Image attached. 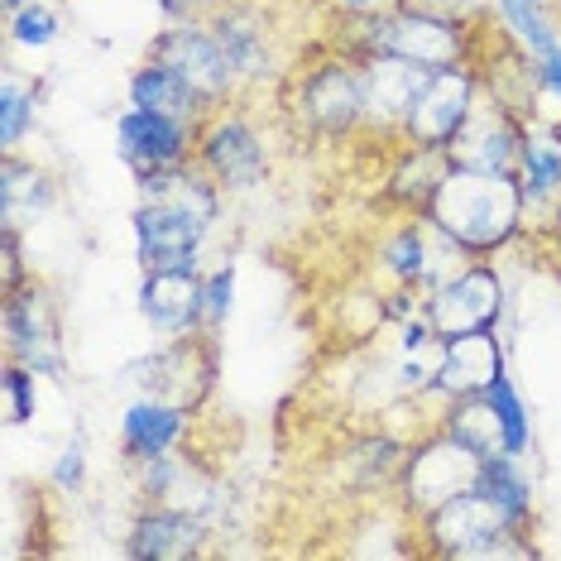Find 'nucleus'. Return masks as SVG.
Here are the masks:
<instances>
[{
	"instance_id": "nucleus-24",
	"label": "nucleus",
	"mask_w": 561,
	"mask_h": 561,
	"mask_svg": "<svg viewBox=\"0 0 561 561\" xmlns=\"http://www.w3.org/2000/svg\"><path fill=\"white\" fill-rule=\"evenodd\" d=\"M58 202V183L44 163L20 159V149H10L0 159V226H30L48 216V207Z\"/></svg>"
},
{
	"instance_id": "nucleus-25",
	"label": "nucleus",
	"mask_w": 561,
	"mask_h": 561,
	"mask_svg": "<svg viewBox=\"0 0 561 561\" xmlns=\"http://www.w3.org/2000/svg\"><path fill=\"white\" fill-rule=\"evenodd\" d=\"M446 169H451V154H446V149L403 145V154H399V163H393V173L385 183V197L403 211H423L432 202V193H437V183L446 178Z\"/></svg>"
},
{
	"instance_id": "nucleus-10",
	"label": "nucleus",
	"mask_w": 561,
	"mask_h": 561,
	"mask_svg": "<svg viewBox=\"0 0 561 561\" xmlns=\"http://www.w3.org/2000/svg\"><path fill=\"white\" fill-rule=\"evenodd\" d=\"M149 58H159V62H169V68L183 72L211 111L216 106H231V101L245 96V82H240L231 54H226L221 39H216L211 20L163 24L154 39H149Z\"/></svg>"
},
{
	"instance_id": "nucleus-7",
	"label": "nucleus",
	"mask_w": 561,
	"mask_h": 561,
	"mask_svg": "<svg viewBox=\"0 0 561 561\" xmlns=\"http://www.w3.org/2000/svg\"><path fill=\"white\" fill-rule=\"evenodd\" d=\"M5 360L34 369L39 379L68 385V346H62V302L58 293L30 278L15 293H5Z\"/></svg>"
},
{
	"instance_id": "nucleus-36",
	"label": "nucleus",
	"mask_w": 561,
	"mask_h": 561,
	"mask_svg": "<svg viewBox=\"0 0 561 561\" xmlns=\"http://www.w3.org/2000/svg\"><path fill=\"white\" fill-rule=\"evenodd\" d=\"M533 62V58H528ZM533 72H538V87H542V96L547 101H557V121H561V48L557 54H547L533 62Z\"/></svg>"
},
{
	"instance_id": "nucleus-22",
	"label": "nucleus",
	"mask_w": 561,
	"mask_h": 561,
	"mask_svg": "<svg viewBox=\"0 0 561 561\" xmlns=\"http://www.w3.org/2000/svg\"><path fill=\"white\" fill-rule=\"evenodd\" d=\"M139 494L149 504H173V508H193V514H211L216 508V480L211 470L187 456L183 446L169 456H154V461L139 466Z\"/></svg>"
},
{
	"instance_id": "nucleus-2",
	"label": "nucleus",
	"mask_w": 561,
	"mask_h": 561,
	"mask_svg": "<svg viewBox=\"0 0 561 561\" xmlns=\"http://www.w3.org/2000/svg\"><path fill=\"white\" fill-rule=\"evenodd\" d=\"M423 216L456 250H466L470 260L504 254L514 240L528 236V202H523L518 173H490V169L451 163L432 202L423 207Z\"/></svg>"
},
{
	"instance_id": "nucleus-34",
	"label": "nucleus",
	"mask_w": 561,
	"mask_h": 561,
	"mask_svg": "<svg viewBox=\"0 0 561 561\" xmlns=\"http://www.w3.org/2000/svg\"><path fill=\"white\" fill-rule=\"evenodd\" d=\"M34 274H24V264H20V226H0V288L15 293Z\"/></svg>"
},
{
	"instance_id": "nucleus-39",
	"label": "nucleus",
	"mask_w": 561,
	"mask_h": 561,
	"mask_svg": "<svg viewBox=\"0 0 561 561\" xmlns=\"http://www.w3.org/2000/svg\"><path fill=\"white\" fill-rule=\"evenodd\" d=\"M557 254H561V226H557Z\"/></svg>"
},
{
	"instance_id": "nucleus-33",
	"label": "nucleus",
	"mask_w": 561,
	"mask_h": 561,
	"mask_svg": "<svg viewBox=\"0 0 561 561\" xmlns=\"http://www.w3.org/2000/svg\"><path fill=\"white\" fill-rule=\"evenodd\" d=\"M48 484H54L58 494H78L87 484V437L78 432L68 446L58 451V461L48 466Z\"/></svg>"
},
{
	"instance_id": "nucleus-1",
	"label": "nucleus",
	"mask_w": 561,
	"mask_h": 561,
	"mask_svg": "<svg viewBox=\"0 0 561 561\" xmlns=\"http://www.w3.org/2000/svg\"><path fill=\"white\" fill-rule=\"evenodd\" d=\"M139 202L130 211L135 231V260L139 270H187L202 264V250L221 221V187L207 178V169L193 163H173L135 178Z\"/></svg>"
},
{
	"instance_id": "nucleus-6",
	"label": "nucleus",
	"mask_w": 561,
	"mask_h": 561,
	"mask_svg": "<svg viewBox=\"0 0 561 561\" xmlns=\"http://www.w3.org/2000/svg\"><path fill=\"white\" fill-rule=\"evenodd\" d=\"M197 163L221 193H254L274 173V149L250 111L231 101L197 125Z\"/></svg>"
},
{
	"instance_id": "nucleus-4",
	"label": "nucleus",
	"mask_w": 561,
	"mask_h": 561,
	"mask_svg": "<svg viewBox=\"0 0 561 561\" xmlns=\"http://www.w3.org/2000/svg\"><path fill=\"white\" fill-rule=\"evenodd\" d=\"M293 121L312 139H351L365 125V82L360 58L351 48L327 54L293 72Z\"/></svg>"
},
{
	"instance_id": "nucleus-17",
	"label": "nucleus",
	"mask_w": 561,
	"mask_h": 561,
	"mask_svg": "<svg viewBox=\"0 0 561 561\" xmlns=\"http://www.w3.org/2000/svg\"><path fill=\"white\" fill-rule=\"evenodd\" d=\"M355 58H360V82H365V125L399 135L417 92L432 78V68L408 62L399 54H355Z\"/></svg>"
},
{
	"instance_id": "nucleus-27",
	"label": "nucleus",
	"mask_w": 561,
	"mask_h": 561,
	"mask_svg": "<svg viewBox=\"0 0 561 561\" xmlns=\"http://www.w3.org/2000/svg\"><path fill=\"white\" fill-rule=\"evenodd\" d=\"M437 427H446L456 442H466L476 456H494L504 451V427H500V413H494L490 393H466V399H451L446 413L437 417Z\"/></svg>"
},
{
	"instance_id": "nucleus-21",
	"label": "nucleus",
	"mask_w": 561,
	"mask_h": 561,
	"mask_svg": "<svg viewBox=\"0 0 561 561\" xmlns=\"http://www.w3.org/2000/svg\"><path fill=\"white\" fill-rule=\"evenodd\" d=\"M504 369V341L500 331H470V336H451L442 351V369H437V389L432 399L451 403V399H466V393H480L490 389Z\"/></svg>"
},
{
	"instance_id": "nucleus-3",
	"label": "nucleus",
	"mask_w": 561,
	"mask_h": 561,
	"mask_svg": "<svg viewBox=\"0 0 561 561\" xmlns=\"http://www.w3.org/2000/svg\"><path fill=\"white\" fill-rule=\"evenodd\" d=\"M480 44V30L466 15L423 5V0H393L375 15H355L346 30L351 54H399L423 68H456L470 62Z\"/></svg>"
},
{
	"instance_id": "nucleus-13",
	"label": "nucleus",
	"mask_w": 561,
	"mask_h": 561,
	"mask_svg": "<svg viewBox=\"0 0 561 561\" xmlns=\"http://www.w3.org/2000/svg\"><path fill=\"white\" fill-rule=\"evenodd\" d=\"M523 135H528V116H518V111L494 92H480L476 111H470V121L461 125V135L446 145V154H451V163H461V169L514 173Z\"/></svg>"
},
{
	"instance_id": "nucleus-16",
	"label": "nucleus",
	"mask_w": 561,
	"mask_h": 561,
	"mask_svg": "<svg viewBox=\"0 0 561 561\" xmlns=\"http://www.w3.org/2000/svg\"><path fill=\"white\" fill-rule=\"evenodd\" d=\"M514 173H518L523 202H528V231L542 226V231L557 236V226H561V121H528Z\"/></svg>"
},
{
	"instance_id": "nucleus-37",
	"label": "nucleus",
	"mask_w": 561,
	"mask_h": 561,
	"mask_svg": "<svg viewBox=\"0 0 561 561\" xmlns=\"http://www.w3.org/2000/svg\"><path fill=\"white\" fill-rule=\"evenodd\" d=\"M336 15H346V20H355V15H375V10H385V5H393V0H327Z\"/></svg>"
},
{
	"instance_id": "nucleus-35",
	"label": "nucleus",
	"mask_w": 561,
	"mask_h": 561,
	"mask_svg": "<svg viewBox=\"0 0 561 561\" xmlns=\"http://www.w3.org/2000/svg\"><path fill=\"white\" fill-rule=\"evenodd\" d=\"M154 5H159L163 20L178 24V20H211L226 0H154Z\"/></svg>"
},
{
	"instance_id": "nucleus-19",
	"label": "nucleus",
	"mask_w": 561,
	"mask_h": 561,
	"mask_svg": "<svg viewBox=\"0 0 561 561\" xmlns=\"http://www.w3.org/2000/svg\"><path fill=\"white\" fill-rule=\"evenodd\" d=\"M202 278H207L202 264H187V270H149L145 284H139V317L149 322V331H159L163 341L207 331V317H202Z\"/></svg>"
},
{
	"instance_id": "nucleus-26",
	"label": "nucleus",
	"mask_w": 561,
	"mask_h": 561,
	"mask_svg": "<svg viewBox=\"0 0 561 561\" xmlns=\"http://www.w3.org/2000/svg\"><path fill=\"white\" fill-rule=\"evenodd\" d=\"M480 490L500 504V514L514 523V528L528 533L533 528V514H538V500H533V480L523 470V456H508V451H494L480 461Z\"/></svg>"
},
{
	"instance_id": "nucleus-30",
	"label": "nucleus",
	"mask_w": 561,
	"mask_h": 561,
	"mask_svg": "<svg viewBox=\"0 0 561 561\" xmlns=\"http://www.w3.org/2000/svg\"><path fill=\"white\" fill-rule=\"evenodd\" d=\"M5 24H10V44L30 48V54L54 48L62 39V15H58V5H48V0H30V5H20L15 15H5Z\"/></svg>"
},
{
	"instance_id": "nucleus-20",
	"label": "nucleus",
	"mask_w": 561,
	"mask_h": 561,
	"mask_svg": "<svg viewBox=\"0 0 561 561\" xmlns=\"http://www.w3.org/2000/svg\"><path fill=\"white\" fill-rule=\"evenodd\" d=\"M187 423H193V408L154 399V393H135L130 408L121 413V456L130 466H145L154 456H169L183 446Z\"/></svg>"
},
{
	"instance_id": "nucleus-32",
	"label": "nucleus",
	"mask_w": 561,
	"mask_h": 561,
	"mask_svg": "<svg viewBox=\"0 0 561 561\" xmlns=\"http://www.w3.org/2000/svg\"><path fill=\"white\" fill-rule=\"evenodd\" d=\"M231 308H236V264L226 260V264H216V270H207V278H202V317H207L211 336H221Z\"/></svg>"
},
{
	"instance_id": "nucleus-31",
	"label": "nucleus",
	"mask_w": 561,
	"mask_h": 561,
	"mask_svg": "<svg viewBox=\"0 0 561 561\" xmlns=\"http://www.w3.org/2000/svg\"><path fill=\"white\" fill-rule=\"evenodd\" d=\"M0 393H5V417H10V427L34 423V413H39V375H34V369L5 360V375H0Z\"/></svg>"
},
{
	"instance_id": "nucleus-23",
	"label": "nucleus",
	"mask_w": 561,
	"mask_h": 561,
	"mask_svg": "<svg viewBox=\"0 0 561 561\" xmlns=\"http://www.w3.org/2000/svg\"><path fill=\"white\" fill-rule=\"evenodd\" d=\"M125 101H130V106H145V111H159V116L193 121V125H202L211 116V106L202 101L197 87L187 82L178 68H169V62H159L149 54L130 72V82H125Z\"/></svg>"
},
{
	"instance_id": "nucleus-15",
	"label": "nucleus",
	"mask_w": 561,
	"mask_h": 561,
	"mask_svg": "<svg viewBox=\"0 0 561 561\" xmlns=\"http://www.w3.org/2000/svg\"><path fill=\"white\" fill-rule=\"evenodd\" d=\"M211 30H216V39H221L226 54H231L240 82H245V92L284 78L278 30H274V20L254 5V0H226V5L211 15Z\"/></svg>"
},
{
	"instance_id": "nucleus-11",
	"label": "nucleus",
	"mask_w": 561,
	"mask_h": 561,
	"mask_svg": "<svg viewBox=\"0 0 561 561\" xmlns=\"http://www.w3.org/2000/svg\"><path fill=\"white\" fill-rule=\"evenodd\" d=\"M504 308H508V288H504V274L494 264H461L451 278H442L437 288L427 293L423 312L427 322L437 327L442 341L451 336H470V331H500L504 322Z\"/></svg>"
},
{
	"instance_id": "nucleus-29",
	"label": "nucleus",
	"mask_w": 561,
	"mask_h": 561,
	"mask_svg": "<svg viewBox=\"0 0 561 561\" xmlns=\"http://www.w3.org/2000/svg\"><path fill=\"white\" fill-rule=\"evenodd\" d=\"M484 393H490L494 413H500L504 451H508V456H528V451H533V417H528V403H523V393L514 389V379L500 375Z\"/></svg>"
},
{
	"instance_id": "nucleus-28",
	"label": "nucleus",
	"mask_w": 561,
	"mask_h": 561,
	"mask_svg": "<svg viewBox=\"0 0 561 561\" xmlns=\"http://www.w3.org/2000/svg\"><path fill=\"white\" fill-rule=\"evenodd\" d=\"M34 116H39V82L5 68L0 72V149L5 154L24 145V135L34 130Z\"/></svg>"
},
{
	"instance_id": "nucleus-38",
	"label": "nucleus",
	"mask_w": 561,
	"mask_h": 561,
	"mask_svg": "<svg viewBox=\"0 0 561 561\" xmlns=\"http://www.w3.org/2000/svg\"><path fill=\"white\" fill-rule=\"evenodd\" d=\"M20 5H30V0H5V15H15Z\"/></svg>"
},
{
	"instance_id": "nucleus-8",
	"label": "nucleus",
	"mask_w": 561,
	"mask_h": 561,
	"mask_svg": "<svg viewBox=\"0 0 561 561\" xmlns=\"http://www.w3.org/2000/svg\"><path fill=\"white\" fill-rule=\"evenodd\" d=\"M480 461H484V456H476L466 442H456L446 427H432L423 442L408 446L403 480H399L403 508L423 523L427 514H437L446 500L476 490V484H480Z\"/></svg>"
},
{
	"instance_id": "nucleus-18",
	"label": "nucleus",
	"mask_w": 561,
	"mask_h": 561,
	"mask_svg": "<svg viewBox=\"0 0 561 561\" xmlns=\"http://www.w3.org/2000/svg\"><path fill=\"white\" fill-rule=\"evenodd\" d=\"M211 538L207 514H193V508H173V504H149L135 514L130 538H125V557L135 561H187L202 557Z\"/></svg>"
},
{
	"instance_id": "nucleus-14",
	"label": "nucleus",
	"mask_w": 561,
	"mask_h": 561,
	"mask_svg": "<svg viewBox=\"0 0 561 561\" xmlns=\"http://www.w3.org/2000/svg\"><path fill=\"white\" fill-rule=\"evenodd\" d=\"M116 154L135 178L154 169H173V163H193L197 125L178 116H159V111H145V106H125L116 116Z\"/></svg>"
},
{
	"instance_id": "nucleus-9",
	"label": "nucleus",
	"mask_w": 561,
	"mask_h": 561,
	"mask_svg": "<svg viewBox=\"0 0 561 561\" xmlns=\"http://www.w3.org/2000/svg\"><path fill=\"white\" fill-rule=\"evenodd\" d=\"M216 360H221V341L211 331H193V336H173L159 351L130 360L125 385L135 393H154V399L197 408L216 385Z\"/></svg>"
},
{
	"instance_id": "nucleus-5",
	"label": "nucleus",
	"mask_w": 561,
	"mask_h": 561,
	"mask_svg": "<svg viewBox=\"0 0 561 561\" xmlns=\"http://www.w3.org/2000/svg\"><path fill=\"white\" fill-rule=\"evenodd\" d=\"M423 538H427V552L437 557H528L533 542H523V528H514L500 504L480 490H466L456 500H446L437 514L423 518Z\"/></svg>"
},
{
	"instance_id": "nucleus-12",
	"label": "nucleus",
	"mask_w": 561,
	"mask_h": 561,
	"mask_svg": "<svg viewBox=\"0 0 561 561\" xmlns=\"http://www.w3.org/2000/svg\"><path fill=\"white\" fill-rule=\"evenodd\" d=\"M480 92H484V82H480L476 58L456 62V68H437L427 78L423 92H417V101H413V111H408L399 139H403V145L446 149L456 135H461V125L470 121V111H476Z\"/></svg>"
}]
</instances>
